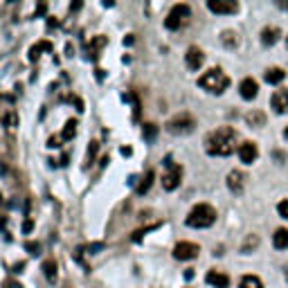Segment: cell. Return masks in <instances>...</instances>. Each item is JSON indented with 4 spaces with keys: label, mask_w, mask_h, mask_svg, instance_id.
<instances>
[{
    "label": "cell",
    "mask_w": 288,
    "mask_h": 288,
    "mask_svg": "<svg viewBox=\"0 0 288 288\" xmlns=\"http://www.w3.org/2000/svg\"><path fill=\"white\" fill-rule=\"evenodd\" d=\"M205 151L216 158H228L234 151H239V135L234 128L221 126L205 137Z\"/></svg>",
    "instance_id": "1"
},
{
    "label": "cell",
    "mask_w": 288,
    "mask_h": 288,
    "mask_svg": "<svg viewBox=\"0 0 288 288\" xmlns=\"http://www.w3.org/2000/svg\"><path fill=\"white\" fill-rule=\"evenodd\" d=\"M230 84H232L230 77L221 68H212V70L203 72V75L198 77V86L203 90H207L209 95H223L225 90L230 88Z\"/></svg>",
    "instance_id": "2"
},
{
    "label": "cell",
    "mask_w": 288,
    "mask_h": 288,
    "mask_svg": "<svg viewBox=\"0 0 288 288\" xmlns=\"http://www.w3.org/2000/svg\"><path fill=\"white\" fill-rule=\"evenodd\" d=\"M216 221V209L212 205L207 203H198L194 209L189 212L185 223L189 225V228H196V230H205V228H212Z\"/></svg>",
    "instance_id": "3"
},
{
    "label": "cell",
    "mask_w": 288,
    "mask_h": 288,
    "mask_svg": "<svg viewBox=\"0 0 288 288\" xmlns=\"http://www.w3.org/2000/svg\"><path fill=\"white\" fill-rule=\"evenodd\" d=\"M165 128L171 135H187V133H191L196 128V119L189 113H180V115H174L171 119H167Z\"/></svg>",
    "instance_id": "4"
},
{
    "label": "cell",
    "mask_w": 288,
    "mask_h": 288,
    "mask_svg": "<svg viewBox=\"0 0 288 288\" xmlns=\"http://www.w3.org/2000/svg\"><path fill=\"white\" fill-rule=\"evenodd\" d=\"M191 18V7L185 3H178L171 7V12L167 14L165 18V27L167 30H180V27H185L187 23H189Z\"/></svg>",
    "instance_id": "5"
},
{
    "label": "cell",
    "mask_w": 288,
    "mask_h": 288,
    "mask_svg": "<svg viewBox=\"0 0 288 288\" xmlns=\"http://www.w3.org/2000/svg\"><path fill=\"white\" fill-rule=\"evenodd\" d=\"M180 182H182V167L180 165L167 167L165 176H162V187H165L167 191H174L180 187Z\"/></svg>",
    "instance_id": "6"
},
{
    "label": "cell",
    "mask_w": 288,
    "mask_h": 288,
    "mask_svg": "<svg viewBox=\"0 0 288 288\" xmlns=\"http://www.w3.org/2000/svg\"><path fill=\"white\" fill-rule=\"evenodd\" d=\"M198 254H200V248L191 241H180V243H176V248H174V257L178 259V261H189V259H196Z\"/></svg>",
    "instance_id": "7"
},
{
    "label": "cell",
    "mask_w": 288,
    "mask_h": 288,
    "mask_svg": "<svg viewBox=\"0 0 288 288\" xmlns=\"http://www.w3.org/2000/svg\"><path fill=\"white\" fill-rule=\"evenodd\" d=\"M207 9L219 16H230V14H237L239 12V5L234 0H209Z\"/></svg>",
    "instance_id": "8"
},
{
    "label": "cell",
    "mask_w": 288,
    "mask_h": 288,
    "mask_svg": "<svg viewBox=\"0 0 288 288\" xmlns=\"http://www.w3.org/2000/svg\"><path fill=\"white\" fill-rule=\"evenodd\" d=\"M270 108L277 115H286L288 113V88H279L275 95L270 97Z\"/></svg>",
    "instance_id": "9"
},
{
    "label": "cell",
    "mask_w": 288,
    "mask_h": 288,
    "mask_svg": "<svg viewBox=\"0 0 288 288\" xmlns=\"http://www.w3.org/2000/svg\"><path fill=\"white\" fill-rule=\"evenodd\" d=\"M185 63H187V68L189 70H200L203 68V63H205V54H203V50L200 47H189L187 50V54H185Z\"/></svg>",
    "instance_id": "10"
},
{
    "label": "cell",
    "mask_w": 288,
    "mask_h": 288,
    "mask_svg": "<svg viewBox=\"0 0 288 288\" xmlns=\"http://www.w3.org/2000/svg\"><path fill=\"white\" fill-rule=\"evenodd\" d=\"M257 156H259V149H257V144L254 142H241L239 144V158H241V162L243 165H252L254 160H257Z\"/></svg>",
    "instance_id": "11"
},
{
    "label": "cell",
    "mask_w": 288,
    "mask_h": 288,
    "mask_svg": "<svg viewBox=\"0 0 288 288\" xmlns=\"http://www.w3.org/2000/svg\"><path fill=\"white\" fill-rule=\"evenodd\" d=\"M225 182H228V187H230L232 194H241L243 187H246V176H243L239 169H232L228 174V178H225Z\"/></svg>",
    "instance_id": "12"
},
{
    "label": "cell",
    "mask_w": 288,
    "mask_h": 288,
    "mask_svg": "<svg viewBox=\"0 0 288 288\" xmlns=\"http://www.w3.org/2000/svg\"><path fill=\"white\" fill-rule=\"evenodd\" d=\"M239 93H241V97H243V99L252 102V99L259 95V86H257V81H254L252 77H246V79L241 81V86H239Z\"/></svg>",
    "instance_id": "13"
},
{
    "label": "cell",
    "mask_w": 288,
    "mask_h": 288,
    "mask_svg": "<svg viewBox=\"0 0 288 288\" xmlns=\"http://www.w3.org/2000/svg\"><path fill=\"white\" fill-rule=\"evenodd\" d=\"M205 281L214 288H228L230 286V277L221 270H209L207 275H205Z\"/></svg>",
    "instance_id": "14"
},
{
    "label": "cell",
    "mask_w": 288,
    "mask_h": 288,
    "mask_svg": "<svg viewBox=\"0 0 288 288\" xmlns=\"http://www.w3.org/2000/svg\"><path fill=\"white\" fill-rule=\"evenodd\" d=\"M279 36H281L279 27H263L261 30V43L263 45H275V43L279 41Z\"/></svg>",
    "instance_id": "15"
},
{
    "label": "cell",
    "mask_w": 288,
    "mask_h": 288,
    "mask_svg": "<svg viewBox=\"0 0 288 288\" xmlns=\"http://www.w3.org/2000/svg\"><path fill=\"white\" fill-rule=\"evenodd\" d=\"M272 246H275L277 250H288V230L286 228L275 230V234H272Z\"/></svg>",
    "instance_id": "16"
},
{
    "label": "cell",
    "mask_w": 288,
    "mask_h": 288,
    "mask_svg": "<svg viewBox=\"0 0 288 288\" xmlns=\"http://www.w3.org/2000/svg\"><path fill=\"white\" fill-rule=\"evenodd\" d=\"M246 124L248 126H252V128H259V126H263L266 124V115L261 113V110H250V113H246Z\"/></svg>",
    "instance_id": "17"
},
{
    "label": "cell",
    "mask_w": 288,
    "mask_h": 288,
    "mask_svg": "<svg viewBox=\"0 0 288 288\" xmlns=\"http://www.w3.org/2000/svg\"><path fill=\"white\" fill-rule=\"evenodd\" d=\"M263 79H266L270 86H279L281 81L286 79V72L281 70V68H268V70H266V77H263Z\"/></svg>",
    "instance_id": "18"
},
{
    "label": "cell",
    "mask_w": 288,
    "mask_h": 288,
    "mask_svg": "<svg viewBox=\"0 0 288 288\" xmlns=\"http://www.w3.org/2000/svg\"><path fill=\"white\" fill-rule=\"evenodd\" d=\"M259 243H261V241H259L257 234H254V232H252V234H248V237L243 239V243H241V252H243V254L254 252V250L259 248Z\"/></svg>",
    "instance_id": "19"
},
{
    "label": "cell",
    "mask_w": 288,
    "mask_h": 288,
    "mask_svg": "<svg viewBox=\"0 0 288 288\" xmlns=\"http://www.w3.org/2000/svg\"><path fill=\"white\" fill-rule=\"evenodd\" d=\"M43 275H45V279L50 281V284L56 281V261L54 259H45V261H43Z\"/></svg>",
    "instance_id": "20"
},
{
    "label": "cell",
    "mask_w": 288,
    "mask_h": 288,
    "mask_svg": "<svg viewBox=\"0 0 288 288\" xmlns=\"http://www.w3.org/2000/svg\"><path fill=\"white\" fill-rule=\"evenodd\" d=\"M239 288H263V281L257 275H243L239 279Z\"/></svg>",
    "instance_id": "21"
},
{
    "label": "cell",
    "mask_w": 288,
    "mask_h": 288,
    "mask_svg": "<svg viewBox=\"0 0 288 288\" xmlns=\"http://www.w3.org/2000/svg\"><path fill=\"white\" fill-rule=\"evenodd\" d=\"M50 50H52V43H50V41L36 43V45H32V50H30V61H38L41 52H50Z\"/></svg>",
    "instance_id": "22"
},
{
    "label": "cell",
    "mask_w": 288,
    "mask_h": 288,
    "mask_svg": "<svg viewBox=\"0 0 288 288\" xmlns=\"http://www.w3.org/2000/svg\"><path fill=\"white\" fill-rule=\"evenodd\" d=\"M59 135H61V140H63V142L72 140V137L77 135V119H68V122H65V126H63V131H61Z\"/></svg>",
    "instance_id": "23"
},
{
    "label": "cell",
    "mask_w": 288,
    "mask_h": 288,
    "mask_svg": "<svg viewBox=\"0 0 288 288\" xmlns=\"http://www.w3.org/2000/svg\"><path fill=\"white\" fill-rule=\"evenodd\" d=\"M153 180H156V176H153V171H147V174L142 176V180L137 182V194H147V191L151 189Z\"/></svg>",
    "instance_id": "24"
},
{
    "label": "cell",
    "mask_w": 288,
    "mask_h": 288,
    "mask_svg": "<svg viewBox=\"0 0 288 288\" xmlns=\"http://www.w3.org/2000/svg\"><path fill=\"white\" fill-rule=\"evenodd\" d=\"M97 149H99V142L97 140H90L88 144V156H86V162H84V169H90L95 162V158H97Z\"/></svg>",
    "instance_id": "25"
},
{
    "label": "cell",
    "mask_w": 288,
    "mask_h": 288,
    "mask_svg": "<svg viewBox=\"0 0 288 288\" xmlns=\"http://www.w3.org/2000/svg\"><path fill=\"white\" fill-rule=\"evenodd\" d=\"M3 126H5V128H16V126H18V115H16V110H7V113L3 115Z\"/></svg>",
    "instance_id": "26"
},
{
    "label": "cell",
    "mask_w": 288,
    "mask_h": 288,
    "mask_svg": "<svg viewBox=\"0 0 288 288\" xmlns=\"http://www.w3.org/2000/svg\"><path fill=\"white\" fill-rule=\"evenodd\" d=\"M156 135H158V126H156V124H144V140L151 142V140H156Z\"/></svg>",
    "instance_id": "27"
},
{
    "label": "cell",
    "mask_w": 288,
    "mask_h": 288,
    "mask_svg": "<svg viewBox=\"0 0 288 288\" xmlns=\"http://www.w3.org/2000/svg\"><path fill=\"white\" fill-rule=\"evenodd\" d=\"M223 43H225L228 47H237L239 38H237V34H234V32H223Z\"/></svg>",
    "instance_id": "28"
},
{
    "label": "cell",
    "mask_w": 288,
    "mask_h": 288,
    "mask_svg": "<svg viewBox=\"0 0 288 288\" xmlns=\"http://www.w3.org/2000/svg\"><path fill=\"white\" fill-rule=\"evenodd\" d=\"M277 212H279V216H284V219L288 221V200H281V203L277 205Z\"/></svg>",
    "instance_id": "29"
},
{
    "label": "cell",
    "mask_w": 288,
    "mask_h": 288,
    "mask_svg": "<svg viewBox=\"0 0 288 288\" xmlns=\"http://www.w3.org/2000/svg\"><path fill=\"white\" fill-rule=\"evenodd\" d=\"M25 248H27V252H32V254H38V250H41V246H38L36 241H30V243H25Z\"/></svg>",
    "instance_id": "30"
},
{
    "label": "cell",
    "mask_w": 288,
    "mask_h": 288,
    "mask_svg": "<svg viewBox=\"0 0 288 288\" xmlns=\"http://www.w3.org/2000/svg\"><path fill=\"white\" fill-rule=\"evenodd\" d=\"M32 228H34V221L27 219L25 223H23V232H25V234H27V232H32Z\"/></svg>",
    "instance_id": "31"
},
{
    "label": "cell",
    "mask_w": 288,
    "mask_h": 288,
    "mask_svg": "<svg viewBox=\"0 0 288 288\" xmlns=\"http://www.w3.org/2000/svg\"><path fill=\"white\" fill-rule=\"evenodd\" d=\"M3 288H23L21 284H18V281H14V279H7L5 281V286Z\"/></svg>",
    "instance_id": "32"
},
{
    "label": "cell",
    "mask_w": 288,
    "mask_h": 288,
    "mask_svg": "<svg viewBox=\"0 0 288 288\" xmlns=\"http://www.w3.org/2000/svg\"><path fill=\"white\" fill-rule=\"evenodd\" d=\"M45 9H47V7H45V5H43V3H41V5H38V9H36V16H41V14H43V12H45Z\"/></svg>",
    "instance_id": "33"
},
{
    "label": "cell",
    "mask_w": 288,
    "mask_h": 288,
    "mask_svg": "<svg viewBox=\"0 0 288 288\" xmlns=\"http://www.w3.org/2000/svg\"><path fill=\"white\" fill-rule=\"evenodd\" d=\"M70 9H72V12H77V9H81V3H72V7H70Z\"/></svg>",
    "instance_id": "34"
},
{
    "label": "cell",
    "mask_w": 288,
    "mask_h": 288,
    "mask_svg": "<svg viewBox=\"0 0 288 288\" xmlns=\"http://www.w3.org/2000/svg\"><path fill=\"white\" fill-rule=\"evenodd\" d=\"M124 43H126V45H131V43H133V34H128L126 38H124Z\"/></svg>",
    "instance_id": "35"
},
{
    "label": "cell",
    "mask_w": 288,
    "mask_h": 288,
    "mask_svg": "<svg viewBox=\"0 0 288 288\" xmlns=\"http://www.w3.org/2000/svg\"><path fill=\"white\" fill-rule=\"evenodd\" d=\"M284 137H286V140H288V126H286V131H284Z\"/></svg>",
    "instance_id": "36"
},
{
    "label": "cell",
    "mask_w": 288,
    "mask_h": 288,
    "mask_svg": "<svg viewBox=\"0 0 288 288\" xmlns=\"http://www.w3.org/2000/svg\"><path fill=\"white\" fill-rule=\"evenodd\" d=\"M286 279H288V263H286Z\"/></svg>",
    "instance_id": "37"
},
{
    "label": "cell",
    "mask_w": 288,
    "mask_h": 288,
    "mask_svg": "<svg viewBox=\"0 0 288 288\" xmlns=\"http://www.w3.org/2000/svg\"><path fill=\"white\" fill-rule=\"evenodd\" d=\"M286 45H288V36H286Z\"/></svg>",
    "instance_id": "38"
}]
</instances>
